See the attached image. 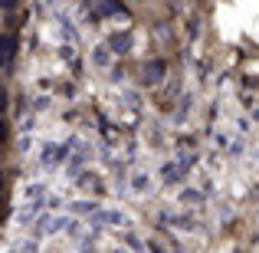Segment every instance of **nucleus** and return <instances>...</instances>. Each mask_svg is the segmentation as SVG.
I'll list each match as a JSON object with an SVG mask.
<instances>
[{
  "instance_id": "nucleus-1",
  "label": "nucleus",
  "mask_w": 259,
  "mask_h": 253,
  "mask_svg": "<svg viewBox=\"0 0 259 253\" xmlns=\"http://www.w3.org/2000/svg\"><path fill=\"white\" fill-rule=\"evenodd\" d=\"M108 50L128 53V50H132V37H128V33H112V37H108Z\"/></svg>"
},
{
  "instance_id": "nucleus-8",
  "label": "nucleus",
  "mask_w": 259,
  "mask_h": 253,
  "mask_svg": "<svg viewBox=\"0 0 259 253\" xmlns=\"http://www.w3.org/2000/svg\"><path fill=\"white\" fill-rule=\"evenodd\" d=\"M4 63H7V59H0V66H4Z\"/></svg>"
},
{
  "instance_id": "nucleus-4",
  "label": "nucleus",
  "mask_w": 259,
  "mask_h": 253,
  "mask_svg": "<svg viewBox=\"0 0 259 253\" xmlns=\"http://www.w3.org/2000/svg\"><path fill=\"white\" fill-rule=\"evenodd\" d=\"M102 13H105V17H118V13H125V7H121V0H105V4H102Z\"/></svg>"
},
{
  "instance_id": "nucleus-2",
  "label": "nucleus",
  "mask_w": 259,
  "mask_h": 253,
  "mask_svg": "<svg viewBox=\"0 0 259 253\" xmlns=\"http://www.w3.org/2000/svg\"><path fill=\"white\" fill-rule=\"evenodd\" d=\"M13 50H17V37H13V33H4V37H0V59H10Z\"/></svg>"
},
{
  "instance_id": "nucleus-9",
  "label": "nucleus",
  "mask_w": 259,
  "mask_h": 253,
  "mask_svg": "<svg viewBox=\"0 0 259 253\" xmlns=\"http://www.w3.org/2000/svg\"><path fill=\"white\" fill-rule=\"evenodd\" d=\"M0 181H4V177H0Z\"/></svg>"
},
{
  "instance_id": "nucleus-5",
  "label": "nucleus",
  "mask_w": 259,
  "mask_h": 253,
  "mask_svg": "<svg viewBox=\"0 0 259 253\" xmlns=\"http://www.w3.org/2000/svg\"><path fill=\"white\" fill-rule=\"evenodd\" d=\"M105 221H108V224H125V214H118V210H108Z\"/></svg>"
},
{
  "instance_id": "nucleus-7",
  "label": "nucleus",
  "mask_w": 259,
  "mask_h": 253,
  "mask_svg": "<svg viewBox=\"0 0 259 253\" xmlns=\"http://www.w3.org/2000/svg\"><path fill=\"white\" fill-rule=\"evenodd\" d=\"M154 253H164V250H161V247H154Z\"/></svg>"
},
{
  "instance_id": "nucleus-3",
  "label": "nucleus",
  "mask_w": 259,
  "mask_h": 253,
  "mask_svg": "<svg viewBox=\"0 0 259 253\" xmlns=\"http://www.w3.org/2000/svg\"><path fill=\"white\" fill-rule=\"evenodd\" d=\"M161 76H164V63H161V59H154V63L145 69V83H158Z\"/></svg>"
},
{
  "instance_id": "nucleus-6",
  "label": "nucleus",
  "mask_w": 259,
  "mask_h": 253,
  "mask_svg": "<svg viewBox=\"0 0 259 253\" xmlns=\"http://www.w3.org/2000/svg\"><path fill=\"white\" fill-rule=\"evenodd\" d=\"M4 105H7V95H4V89H0V115H4Z\"/></svg>"
}]
</instances>
